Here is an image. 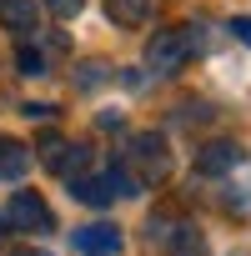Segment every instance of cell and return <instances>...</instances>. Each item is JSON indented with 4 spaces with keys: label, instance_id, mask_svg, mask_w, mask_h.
<instances>
[{
    "label": "cell",
    "instance_id": "1",
    "mask_svg": "<svg viewBox=\"0 0 251 256\" xmlns=\"http://www.w3.org/2000/svg\"><path fill=\"white\" fill-rule=\"evenodd\" d=\"M126 171L136 176V186H161L171 176V151L156 131H136L126 136Z\"/></svg>",
    "mask_w": 251,
    "mask_h": 256
},
{
    "label": "cell",
    "instance_id": "2",
    "mask_svg": "<svg viewBox=\"0 0 251 256\" xmlns=\"http://www.w3.org/2000/svg\"><path fill=\"white\" fill-rule=\"evenodd\" d=\"M70 196L76 201H86V206H110V201H120V196H141V186H136V176L131 171H106V176H70Z\"/></svg>",
    "mask_w": 251,
    "mask_h": 256
},
{
    "label": "cell",
    "instance_id": "3",
    "mask_svg": "<svg viewBox=\"0 0 251 256\" xmlns=\"http://www.w3.org/2000/svg\"><path fill=\"white\" fill-rule=\"evenodd\" d=\"M191 56H196V46H191L186 30H156V36L146 40V66H151V76H176V70H186Z\"/></svg>",
    "mask_w": 251,
    "mask_h": 256
},
{
    "label": "cell",
    "instance_id": "4",
    "mask_svg": "<svg viewBox=\"0 0 251 256\" xmlns=\"http://www.w3.org/2000/svg\"><path fill=\"white\" fill-rule=\"evenodd\" d=\"M6 226H16L26 236H46V231H56V216H50V206L36 191H16L10 206H6Z\"/></svg>",
    "mask_w": 251,
    "mask_h": 256
},
{
    "label": "cell",
    "instance_id": "5",
    "mask_svg": "<svg viewBox=\"0 0 251 256\" xmlns=\"http://www.w3.org/2000/svg\"><path fill=\"white\" fill-rule=\"evenodd\" d=\"M36 156H40V166L46 171H56V176H80V166H86V146H76V141H66V136H40L36 141Z\"/></svg>",
    "mask_w": 251,
    "mask_h": 256
},
{
    "label": "cell",
    "instance_id": "6",
    "mask_svg": "<svg viewBox=\"0 0 251 256\" xmlns=\"http://www.w3.org/2000/svg\"><path fill=\"white\" fill-rule=\"evenodd\" d=\"M70 241H76V251H80V256H116V251H120V231H116V226H106V221L76 226V231H70Z\"/></svg>",
    "mask_w": 251,
    "mask_h": 256
},
{
    "label": "cell",
    "instance_id": "7",
    "mask_svg": "<svg viewBox=\"0 0 251 256\" xmlns=\"http://www.w3.org/2000/svg\"><path fill=\"white\" fill-rule=\"evenodd\" d=\"M241 166V146L236 141H206L201 151H196V171L201 176H226V171H236Z\"/></svg>",
    "mask_w": 251,
    "mask_h": 256
},
{
    "label": "cell",
    "instance_id": "8",
    "mask_svg": "<svg viewBox=\"0 0 251 256\" xmlns=\"http://www.w3.org/2000/svg\"><path fill=\"white\" fill-rule=\"evenodd\" d=\"M0 26L16 30V36H40V10H36V0H0Z\"/></svg>",
    "mask_w": 251,
    "mask_h": 256
},
{
    "label": "cell",
    "instance_id": "9",
    "mask_svg": "<svg viewBox=\"0 0 251 256\" xmlns=\"http://www.w3.org/2000/svg\"><path fill=\"white\" fill-rule=\"evenodd\" d=\"M30 171V146L16 136H0V181H20Z\"/></svg>",
    "mask_w": 251,
    "mask_h": 256
},
{
    "label": "cell",
    "instance_id": "10",
    "mask_svg": "<svg viewBox=\"0 0 251 256\" xmlns=\"http://www.w3.org/2000/svg\"><path fill=\"white\" fill-rule=\"evenodd\" d=\"M171 256H211L206 251V236L196 231V226H181V221H171V231H166V241H161Z\"/></svg>",
    "mask_w": 251,
    "mask_h": 256
},
{
    "label": "cell",
    "instance_id": "11",
    "mask_svg": "<svg viewBox=\"0 0 251 256\" xmlns=\"http://www.w3.org/2000/svg\"><path fill=\"white\" fill-rule=\"evenodd\" d=\"M106 10H110V20L116 26H146V16H151V0H106Z\"/></svg>",
    "mask_w": 251,
    "mask_h": 256
},
{
    "label": "cell",
    "instance_id": "12",
    "mask_svg": "<svg viewBox=\"0 0 251 256\" xmlns=\"http://www.w3.org/2000/svg\"><path fill=\"white\" fill-rule=\"evenodd\" d=\"M106 80H110V66H106V60H86V66H80V76H76V86H80V90H96V86H106Z\"/></svg>",
    "mask_w": 251,
    "mask_h": 256
},
{
    "label": "cell",
    "instance_id": "13",
    "mask_svg": "<svg viewBox=\"0 0 251 256\" xmlns=\"http://www.w3.org/2000/svg\"><path fill=\"white\" fill-rule=\"evenodd\" d=\"M16 60H20V76H46V56H40V50H30V46H26Z\"/></svg>",
    "mask_w": 251,
    "mask_h": 256
},
{
    "label": "cell",
    "instance_id": "14",
    "mask_svg": "<svg viewBox=\"0 0 251 256\" xmlns=\"http://www.w3.org/2000/svg\"><path fill=\"white\" fill-rule=\"evenodd\" d=\"M46 10L60 16V20H76V16L86 10V0H46Z\"/></svg>",
    "mask_w": 251,
    "mask_h": 256
},
{
    "label": "cell",
    "instance_id": "15",
    "mask_svg": "<svg viewBox=\"0 0 251 256\" xmlns=\"http://www.w3.org/2000/svg\"><path fill=\"white\" fill-rule=\"evenodd\" d=\"M231 36H236L241 46H251V16H236V20H231Z\"/></svg>",
    "mask_w": 251,
    "mask_h": 256
},
{
    "label": "cell",
    "instance_id": "16",
    "mask_svg": "<svg viewBox=\"0 0 251 256\" xmlns=\"http://www.w3.org/2000/svg\"><path fill=\"white\" fill-rule=\"evenodd\" d=\"M16 256H50V251H36V246H26V251H16Z\"/></svg>",
    "mask_w": 251,
    "mask_h": 256
},
{
    "label": "cell",
    "instance_id": "17",
    "mask_svg": "<svg viewBox=\"0 0 251 256\" xmlns=\"http://www.w3.org/2000/svg\"><path fill=\"white\" fill-rule=\"evenodd\" d=\"M0 241H6V216H0Z\"/></svg>",
    "mask_w": 251,
    "mask_h": 256
}]
</instances>
